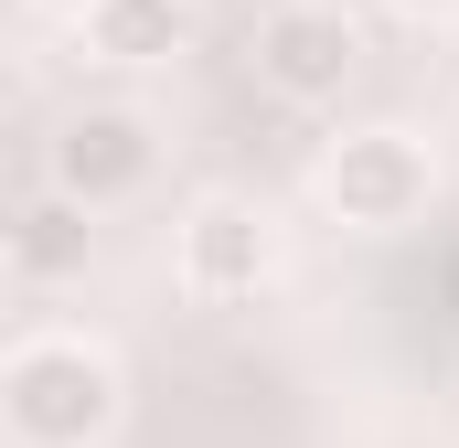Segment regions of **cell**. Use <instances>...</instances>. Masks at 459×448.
<instances>
[{"instance_id":"obj_6","label":"cell","mask_w":459,"mask_h":448,"mask_svg":"<svg viewBox=\"0 0 459 448\" xmlns=\"http://www.w3.org/2000/svg\"><path fill=\"white\" fill-rule=\"evenodd\" d=\"M75 32H86L97 65H171L193 43V0H97Z\"/></svg>"},{"instance_id":"obj_9","label":"cell","mask_w":459,"mask_h":448,"mask_svg":"<svg viewBox=\"0 0 459 448\" xmlns=\"http://www.w3.org/2000/svg\"><path fill=\"white\" fill-rule=\"evenodd\" d=\"M43 11H75V22H86V11H97V0H43Z\"/></svg>"},{"instance_id":"obj_3","label":"cell","mask_w":459,"mask_h":448,"mask_svg":"<svg viewBox=\"0 0 459 448\" xmlns=\"http://www.w3.org/2000/svg\"><path fill=\"white\" fill-rule=\"evenodd\" d=\"M150 171H160V139H150L139 108H75L65 128H54V193L86 203V214L150 193Z\"/></svg>"},{"instance_id":"obj_4","label":"cell","mask_w":459,"mask_h":448,"mask_svg":"<svg viewBox=\"0 0 459 448\" xmlns=\"http://www.w3.org/2000/svg\"><path fill=\"white\" fill-rule=\"evenodd\" d=\"M352 65H363V32H352L342 11H321V0H289V11L256 22V75L289 108H342Z\"/></svg>"},{"instance_id":"obj_8","label":"cell","mask_w":459,"mask_h":448,"mask_svg":"<svg viewBox=\"0 0 459 448\" xmlns=\"http://www.w3.org/2000/svg\"><path fill=\"white\" fill-rule=\"evenodd\" d=\"M385 11H406V22H449L459 0H385Z\"/></svg>"},{"instance_id":"obj_1","label":"cell","mask_w":459,"mask_h":448,"mask_svg":"<svg viewBox=\"0 0 459 448\" xmlns=\"http://www.w3.org/2000/svg\"><path fill=\"white\" fill-rule=\"evenodd\" d=\"M0 417L22 448H97L117 427V363L97 341H22L0 363Z\"/></svg>"},{"instance_id":"obj_2","label":"cell","mask_w":459,"mask_h":448,"mask_svg":"<svg viewBox=\"0 0 459 448\" xmlns=\"http://www.w3.org/2000/svg\"><path fill=\"white\" fill-rule=\"evenodd\" d=\"M321 203L342 224H363V235H395V224H417L438 203V160L406 128H352V139H332V160H321Z\"/></svg>"},{"instance_id":"obj_5","label":"cell","mask_w":459,"mask_h":448,"mask_svg":"<svg viewBox=\"0 0 459 448\" xmlns=\"http://www.w3.org/2000/svg\"><path fill=\"white\" fill-rule=\"evenodd\" d=\"M267 278H278V224L246 193H204L182 214V289L193 299H256Z\"/></svg>"},{"instance_id":"obj_7","label":"cell","mask_w":459,"mask_h":448,"mask_svg":"<svg viewBox=\"0 0 459 448\" xmlns=\"http://www.w3.org/2000/svg\"><path fill=\"white\" fill-rule=\"evenodd\" d=\"M11 278H32V289L86 278V203H65V193L22 203V214H11Z\"/></svg>"}]
</instances>
